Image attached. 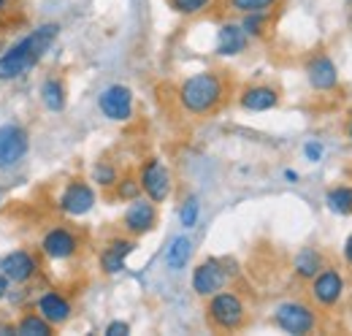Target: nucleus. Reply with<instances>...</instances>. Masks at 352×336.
I'll use <instances>...</instances> for the list:
<instances>
[{
	"label": "nucleus",
	"instance_id": "nucleus-8",
	"mask_svg": "<svg viewBox=\"0 0 352 336\" xmlns=\"http://www.w3.org/2000/svg\"><path fill=\"white\" fill-rule=\"evenodd\" d=\"M228 280H230V274H228L225 263L217 260V258H206L204 263H198L192 269V291L201 298L220 293L222 288L228 285Z\"/></svg>",
	"mask_w": 352,
	"mask_h": 336
},
{
	"label": "nucleus",
	"instance_id": "nucleus-10",
	"mask_svg": "<svg viewBox=\"0 0 352 336\" xmlns=\"http://www.w3.org/2000/svg\"><path fill=\"white\" fill-rule=\"evenodd\" d=\"M79 247H82V239L76 236V231H71L65 225L49 228L41 239V252L49 260H71V258H76Z\"/></svg>",
	"mask_w": 352,
	"mask_h": 336
},
{
	"label": "nucleus",
	"instance_id": "nucleus-2",
	"mask_svg": "<svg viewBox=\"0 0 352 336\" xmlns=\"http://www.w3.org/2000/svg\"><path fill=\"white\" fill-rule=\"evenodd\" d=\"M179 106L192 117H209L228 98V82L220 71H201L179 84Z\"/></svg>",
	"mask_w": 352,
	"mask_h": 336
},
{
	"label": "nucleus",
	"instance_id": "nucleus-26",
	"mask_svg": "<svg viewBox=\"0 0 352 336\" xmlns=\"http://www.w3.org/2000/svg\"><path fill=\"white\" fill-rule=\"evenodd\" d=\"M117 179H120V174H117V168L111 166L109 160H98L95 168H92V182L95 185H100V187H114L117 185Z\"/></svg>",
	"mask_w": 352,
	"mask_h": 336
},
{
	"label": "nucleus",
	"instance_id": "nucleus-14",
	"mask_svg": "<svg viewBox=\"0 0 352 336\" xmlns=\"http://www.w3.org/2000/svg\"><path fill=\"white\" fill-rule=\"evenodd\" d=\"M36 312L44 320H49L54 328H60L74 317V304L68 301V295H63L60 291H46V293L36 298Z\"/></svg>",
	"mask_w": 352,
	"mask_h": 336
},
{
	"label": "nucleus",
	"instance_id": "nucleus-34",
	"mask_svg": "<svg viewBox=\"0 0 352 336\" xmlns=\"http://www.w3.org/2000/svg\"><path fill=\"white\" fill-rule=\"evenodd\" d=\"M344 260L350 263V269H352V233L347 236V242H344Z\"/></svg>",
	"mask_w": 352,
	"mask_h": 336
},
{
	"label": "nucleus",
	"instance_id": "nucleus-36",
	"mask_svg": "<svg viewBox=\"0 0 352 336\" xmlns=\"http://www.w3.org/2000/svg\"><path fill=\"white\" fill-rule=\"evenodd\" d=\"M350 138H352V120H350Z\"/></svg>",
	"mask_w": 352,
	"mask_h": 336
},
{
	"label": "nucleus",
	"instance_id": "nucleus-13",
	"mask_svg": "<svg viewBox=\"0 0 352 336\" xmlns=\"http://www.w3.org/2000/svg\"><path fill=\"white\" fill-rule=\"evenodd\" d=\"M30 138L28 130L19 125H3L0 127V168L16 166L28 155Z\"/></svg>",
	"mask_w": 352,
	"mask_h": 336
},
{
	"label": "nucleus",
	"instance_id": "nucleus-30",
	"mask_svg": "<svg viewBox=\"0 0 352 336\" xmlns=\"http://www.w3.org/2000/svg\"><path fill=\"white\" fill-rule=\"evenodd\" d=\"M128 334H131V326L122 323V320H114V323L106 326V336H128Z\"/></svg>",
	"mask_w": 352,
	"mask_h": 336
},
{
	"label": "nucleus",
	"instance_id": "nucleus-16",
	"mask_svg": "<svg viewBox=\"0 0 352 336\" xmlns=\"http://www.w3.org/2000/svg\"><path fill=\"white\" fill-rule=\"evenodd\" d=\"M239 106L247 112H268L279 106V90L271 84H250L239 95Z\"/></svg>",
	"mask_w": 352,
	"mask_h": 336
},
{
	"label": "nucleus",
	"instance_id": "nucleus-29",
	"mask_svg": "<svg viewBox=\"0 0 352 336\" xmlns=\"http://www.w3.org/2000/svg\"><path fill=\"white\" fill-rule=\"evenodd\" d=\"M198 214H201L198 201H195V198H187V201H184V207H182V211H179L182 225H184V228H192V225L198 222Z\"/></svg>",
	"mask_w": 352,
	"mask_h": 336
},
{
	"label": "nucleus",
	"instance_id": "nucleus-21",
	"mask_svg": "<svg viewBox=\"0 0 352 336\" xmlns=\"http://www.w3.org/2000/svg\"><path fill=\"white\" fill-rule=\"evenodd\" d=\"M325 204L328 209L339 217H352V187L350 185H336L328 190L325 196Z\"/></svg>",
	"mask_w": 352,
	"mask_h": 336
},
{
	"label": "nucleus",
	"instance_id": "nucleus-19",
	"mask_svg": "<svg viewBox=\"0 0 352 336\" xmlns=\"http://www.w3.org/2000/svg\"><path fill=\"white\" fill-rule=\"evenodd\" d=\"M322 266H325V260H322V255L314 247H304L293 258V271H296L298 280H311Z\"/></svg>",
	"mask_w": 352,
	"mask_h": 336
},
{
	"label": "nucleus",
	"instance_id": "nucleus-24",
	"mask_svg": "<svg viewBox=\"0 0 352 336\" xmlns=\"http://www.w3.org/2000/svg\"><path fill=\"white\" fill-rule=\"evenodd\" d=\"M244 28V33L250 39H265L268 25H271V11H255V14H244V19L239 22Z\"/></svg>",
	"mask_w": 352,
	"mask_h": 336
},
{
	"label": "nucleus",
	"instance_id": "nucleus-17",
	"mask_svg": "<svg viewBox=\"0 0 352 336\" xmlns=\"http://www.w3.org/2000/svg\"><path fill=\"white\" fill-rule=\"evenodd\" d=\"M135 250V239H128V236H117L111 239L103 250H100V269L103 274H120L125 269V260L128 255Z\"/></svg>",
	"mask_w": 352,
	"mask_h": 336
},
{
	"label": "nucleus",
	"instance_id": "nucleus-35",
	"mask_svg": "<svg viewBox=\"0 0 352 336\" xmlns=\"http://www.w3.org/2000/svg\"><path fill=\"white\" fill-rule=\"evenodd\" d=\"M285 176H287L290 182H296V179H298V174H296V171H285Z\"/></svg>",
	"mask_w": 352,
	"mask_h": 336
},
{
	"label": "nucleus",
	"instance_id": "nucleus-1",
	"mask_svg": "<svg viewBox=\"0 0 352 336\" xmlns=\"http://www.w3.org/2000/svg\"><path fill=\"white\" fill-rule=\"evenodd\" d=\"M60 28L57 25H41L38 30H33L30 36H25L22 41H16L8 52L0 54V82H11L25 76L30 68H36L44 54L52 49V43L57 39Z\"/></svg>",
	"mask_w": 352,
	"mask_h": 336
},
{
	"label": "nucleus",
	"instance_id": "nucleus-32",
	"mask_svg": "<svg viewBox=\"0 0 352 336\" xmlns=\"http://www.w3.org/2000/svg\"><path fill=\"white\" fill-rule=\"evenodd\" d=\"M14 14V3L11 0H0V22H6Z\"/></svg>",
	"mask_w": 352,
	"mask_h": 336
},
{
	"label": "nucleus",
	"instance_id": "nucleus-31",
	"mask_svg": "<svg viewBox=\"0 0 352 336\" xmlns=\"http://www.w3.org/2000/svg\"><path fill=\"white\" fill-rule=\"evenodd\" d=\"M304 152H307V158L311 163H317L320 158H322V144H317V141H309L307 147H304Z\"/></svg>",
	"mask_w": 352,
	"mask_h": 336
},
{
	"label": "nucleus",
	"instance_id": "nucleus-4",
	"mask_svg": "<svg viewBox=\"0 0 352 336\" xmlns=\"http://www.w3.org/2000/svg\"><path fill=\"white\" fill-rule=\"evenodd\" d=\"M274 326L279 328V331H285V334H311L314 328H317V315H314V309L304 304V301H285V304H279L276 309H274Z\"/></svg>",
	"mask_w": 352,
	"mask_h": 336
},
{
	"label": "nucleus",
	"instance_id": "nucleus-22",
	"mask_svg": "<svg viewBox=\"0 0 352 336\" xmlns=\"http://www.w3.org/2000/svg\"><path fill=\"white\" fill-rule=\"evenodd\" d=\"M41 101H44L49 112H63L65 109V84H63V79H57V76L46 79L44 87H41Z\"/></svg>",
	"mask_w": 352,
	"mask_h": 336
},
{
	"label": "nucleus",
	"instance_id": "nucleus-18",
	"mask_svg": "<svg viewBox=\"0 0 352 336\" xmlns=\"http://www.w3.org/2000/svg\"><path fill=\"white\" fill-rule=\"evenodd\" d=\"M247 43H250V36L236 22H225L220 30H217V54H222V57L241 54L247 49Z\"/></svg>",
	"mask_w": 352,
	"mask_h": 336
},
{
	"label": "nucleus",
	"instance_id": "nucleus-27",
	"mask_svg": "<svg viewBox=\"0 0 352 336\" xmlns=\"http://www.w3.org/2000/svg\"><path fill=\"white\" fill-rule=\"evenodd\" d=\"M228 6L239 14H255V11H271L279 6V0H228Z\"/></svg>",
	"mask_w": 352,
	"mask_h": 336
},
{
	"label": "nucleus",
	"instance_id": "nucleus-33",
	"mask_svg": "<svg viewBox=\"0 0 352 336\" xmlns=\"http://www.w3.org/2000/svg\"><path fill=\"white\" fill-rule=\"evenodd\" d=\"M8 288H11V282H8V277H6L3 271H0V301H3L6 295H8Z\"/></svg>",
	"mask_w": 352,
	"mask_h": 336
},
{
	"label": "nucleus",
	"instance_id": "nucleus-28",
	"mask_svg": "<svg viewBox=\"0 0 352 336\" xmlns=\"http://www.w3.org/2000/svg\"><path fill=\"white\" fill-rule=\"evenodd\" d=\"M114 187H117V198H122V201H133V198L141 196V185H138V179H133V176L117 179Z\"/></svg>",
	"mask_w": 352,
	"mask_h": 336
},
{
	"label": "nucleus",
	"instance_id": "nucleus-7",
	"mask_svg": "<svg viewBox=\"0 0 352 336\" xmlns=\"http://www.w3.org/2000/svg\"><path fill=\"white\" fill-rule=\"evenodd\" d=\"M0 271L8 277L11 285H25L38 277L41 271V258L30 250H14L0 258Z\"/></svg>",
	"mask_w": 352,
	"mask_h": 336
},
{
	"label": "nucleus",
	"instance_id": "nucleus-12",
	"mask_svg": "<svg viewBox=\"0 0 352 336\" xmlns=\"http://www.w3.org/2000/svg\"><path fill=\"white\" fill-rule=\"evenodd\" d=\"M57 207L71 214V217H82L95 207V190L89 187L85 179H74L63 187L60 198H57Z\"/></svg>",
	"mask_w": 352,
	"mask_h": 336
},
{
	"label": "nucleus",
	"instance_id": "nucleus-15",
	"mask_svg": "<svg viewBox=\"0 0 352 336\" xmlns=\"http://www.w3.org/2000/svg\"><path fill=\"white\" fill-rule=\"evenodd\" d=\"M307 82L317 92H328L339 84V71L328 54H314L307 63Z\"/></svg>",
	"mask_w": 352,
	"mask_h": 336
},
{
	"label": "nucleus",
	"instance_id": "nucleus-9",
	"mask_svg": "<svg viewBox=\"0 0 352 336\" xmlns=\"http://www.w3.org/2000/svg\"><path fill=\"white\" fill-rule=\"evenodd\" d=\"M98 109L111 123H125L133 117V92L125 84H111L98 95Z\"/></svg>",
	"mask_w": 352,
	"mask_h": 336
},
{
	"label": "nucleus",
	"instance_id": "nucleus-11",
	"mask_svg": "<svg viewBox=\"0 0 352 336\" xmlns=\"http://www.w3.org/2000/svg\"><path fill=\"white\" fill-rule=\"evenodd\" d=\"M155 225H157V204L149 201L146 196L133 198L131 207L125 209V217H122V228L133 239H138V236H146L149 231H155Z\"/></svg>",
	"mask_w": 352,
	"mask_h": 336
},
{
	"label": "nucleus",
	"instance_id": "nucleus-37",
	"mask_svg": "<svg viewBox=\"0 0 352 336\" xmlns=\"http://www.w3.org/2000/svg\"><path fill=\"white\" fill-rule=\"evenodd\" d=\"M350 3H352V0H350Z\"/></svg>",
	"mask_w": 352,
	"mask_h": 336
},
{
	"label": "nucleus",
	"instance_id": "nucleus-23",
	"mask_svg": "<svg viewBox=\"0 0 352 336\" xmlns=\"http://www.w3.org/2000/svg\"><path fill=\"white\" fill-rule=\"evenodd\" d=\"M190 255H192V242L187 236H176L174 242H171V247H168V252H166V263H168L171 271H179V269L187 266Z\"/></svg>",
	"mask_w": 352,
	"mask_h": 336
},
{
	"label": "nucleus",
	"instance_id": "nucleus-25",
	"mask_svg": "<svg viewBox=\"0 0 352 336\" xmlns=\"http://www.w3.org/2000/svg\"><path fill=\"white\" fill-rule=\"evenodd\" d=\"M168 6L182 17H198V14H206L214 6V0H168Z\"/></svg>",
	"mask_w": 352,
	"mask_h": 336
},
{
	"label": "nucleus",
	"instance_id": "nucleus-5",
	"mask_svg": "<svg viewBox=\"0 0 352 336\" xmlns=\"http://www.w3.org/2000/svg\"><path fill=\"white\" fill-rule=\"evenodd\" d=\"M138 185H141V193L155 201V204H163L171 198V190H174V176L168 166L157 158H149L144 160V166L138 171Z\"/></svg>",
	"mask_w": 352,
	"mask_h": 336
},
{
	"label": "nucleus",
	"instance_id": "nucleus-20",
	"mask_svg": "<svg viewBox=\"0 0 352 336\" xmlns=\"http://www.w3.org/2000/svg\"><path fill=\"white\" fill-rule=\"evenodd\" d=\"M16 336H52L54 334V326L44 320L38 312H25L16 323Z\"/></svg>",
	"mask_w": 352,
	"mask_h": 336
},
{
	"label": "nucleus",
	"instance_id": "nucleus-3",
	"mask_svg": "<svg viewBox=\"0 0 352 336\" xmlns=\"http://www.w3.org/2000/svg\"><path fill=\"white\" fill-rule=\"evenodd\" d=\"M206 323L212 331H225V334H233V331H241L244 323H247V304L244 298L233 291H225L209 295L206 301Z\"/></svg>",
	"mask_w": 352,
	"mask_h": 336
},
{
	"label": "nucleus",
	"instance_id": "nucleus-6",
	"mask_svg": "<svg viewBox=\"0 0 352 336\" xmlns=\"http://www.w3.org/2000/svg\"><path fill=\"white\" fill-rule=\"evenodd\" d=\"M309 282H311V285H309L311 301H314L317 306H322V309L336 306V304L342 301V295H344V280H342V274H339L336 269H331V266H322Z\"/></svg>",
	"mask_w": 352,
	"mask_h": 336
}]
</instances>
